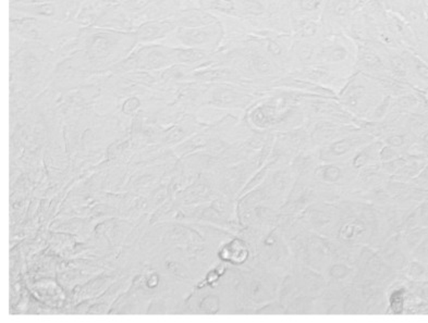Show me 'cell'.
Listing matches in <instances>:
<instances>
[{
	"instance_id": "1",
	"label": "cell",
	"mask_w": 428,
	"mask_h": 323,
	"mask_svg": "<svg viewBox=\"0 0 428 323\" xmlns=\"http://www.w3.org/2000/svg\"><path fill=\"white\" fill-rule=\"evenodd\" d=\"M138 46L134 32L106 27H82L77 47L68 56L73 59L85 78L110 73L117 64Z\"/></svg>"
},
{
	"instance_id": "2",
	"label": "cell",
	"mask_w": 428,
	"mask_h": 323,
	"mask_svg": "<svg viewBox=\"0 0 428 323\" xmlns=\"http://www.w3.org/2000/svg\"><path fill=\"white\" fill-rule=\"evenodd\" d=\"M82 27L74 22H62L41 17H19L9 20L10 36L40 43L56 52L58 59L74 52Z\"/></svg>"
},
{
	"instance_id": "17",
	"label": "cell",
	"mask_w": 428,
	"mask_h": 323,
	"mask_svg": "<svg viewBox=\"0 0 428 323\" xmlns=\"http://www.w3.org/2000/svg\"><path fill=\"white\" fill-rule=\"evenodd\" d=\"M120 1H121V0H120Z\"/></svg>"
},
{
	"instance_id": "11",
	"label": "cell",
	"mask_w": 428,
	"mask_h": 323,
	"mask_svg": "<svg viewBox=\"0 0 428 323\" xmlns=\"http://www.w3.org/2000/svg\"><path fill=\"white\" fill-rule=\"evenodd\" d=\"M217 50L192 48V47H175V64H185L197 71L215 64Z\"/></svg>"
},
{
	"instance_id": "5",
	"label": "cell",
	"mask_w": 428,
	"mask_h": 323,
	"mask_svg": "<svg viewBox=\"0 0 428 323\" xmlns=\"http://www.w3.org/2000/svg\"><path fill=\"white\" fill-rule=\"evenodd\" d=\"M226 29L222 19L220 22L206 27L178 29L163 44L173 47H192V48L217 50L224 43Z\"/></svg>"
},
{
	"instance_id": "10",
	"label": "cell",
	"mask_w": 428,
	"mask_h": 323,
	"mask_svg": "<svg viewBox=\"0 0 428 323\" xmlns=\"http://www.w3.org/2000/svg\"><path fill=\"white\" fill-rule=\"evenodd\" d=\"M320 64V43L293 39L289 54L288 66L299 69Z\"/></svg>"
},
{
	"instance_id": "16",
	"label": "cell",
	"mask_w": 428,
	"mask_h": 323,
	"mask_svg": "<svg viewBox=\"0 0 428 323\" xmlns=\"http://www.w3.org/2000/svg\"><path fill=\"white\" fill-rule=\"evenodd\" d=\"M220 257L222 260L230 261L231 264H240L245 259V250L243 246L240 244L239 241H234L226 245L222 250H220Z\"/></svg>"
},
{
	"instance_id": "7",
	"label": "cell",
	"mask_w": 428,
	"mask_h": 323,
	"mask_svg": "<svg viewBox=\"0 0 428 323\" xmlns=\"http://www.w3.org/2000/svg\"><path fill=\"white\" fill-rule=\"evenodd\" d=\"M357 52L355 59V68L359 72L369 76H387L389 70V48L377 42L357 43Z\"/></svg>"
},
{
	"instance_id": "13",
	"label": "cell",
	"mask_w": 428,
	"mask_h": 323,
	"mask_svg": "<svg viewBox=\"0 0 428 323\" xmlns=\"http://www.w3.org/2000/svg\"><path fill=\"white\" fill-rule=\"evenodd\" d=\"M110 6L105 0H82L74 23L82 27H95Z\"/></svg>"
},
{
	"instance_id": "3",
	"label": "cell",
	"mask_w": 428,
	"mask_h": 323,
	"mask_svg": "<svg viewBox=\"0 0 428 323\" xmlns=\"http://www.w3.org/2000/svg\"><path fill=\"white\" fill-rule=\"evenodd\" d=\"M58 62L56 52L44 45L10 36L11 83L32 84L50 80L54 76Z\"/></svg>"
},
{
	"instance_id": "14",
	"label": "cell",
	"mask_w": 428,
	"mask_h": 323,
	"mask_svg": "<svg viewBox=\"0 0 428 323\" xmlns=\"http://www.w3.org/2000/svg\"><path fill=\"white\" fill-rule=\"evenodd\" d=\"M291 19H320L326 0H287Z\"/></svg>"
},
{
	"instance_id": "15",
	"label": "cell",
	"mask_w": 428,
	"mask_h": 323,
	"mask_svg": "<svg viewBox=\"0 0 428 323\" xmlns=\"http://www.w3.org/2000/svg\"><path fill=\"white\" fill-rule=\"evenodd\" d=\"M201 7L217 17L240 19L239 0H201Z\"/></svg>"
},
{
	"instance_id": "9",
	"label": "cell",
	"mask_w": 428,
	"mask_h": 323,
	"mask_svg": "<svg viewBox=\"0 0 428 323\" xmlns=\"http://www.w3.org/2000/svg\"><path fill=\"white\" fill-rule=\"evenodd\" d=\"M177 29L178 25L175 19L169 17V19L153 20L142 23L134 29V34L138 41V46H140L153 43H163Z\"/></svg>"
},
{
	"instance_id": "4",
	"label": "cell",
	"mask_w": 428,
	"mask_h": 323,
	"mask_svg": "<svg viewBox=\"0 0 428 323\" xmlns=\"http://www.w3.org/2000/svg\"><path fill=\"white\" fill-rule=\"evenodd\" d=\"M175 64V47L163 43L140 45L111 70L110 73L159 71Z\"/></svg>"
},
{
	"instance_id": "6",
	"label": "cell",
	"mask_w": 428,
	"mask_h": 323,
	"mask_svg": "<svg viewBox=\"0 0 428 323\" xmlns=\"http://www.w3.org/2000/svg\"><path fill=\"white\" fill-rule=\"evenodd\" d=\"M357 45L345 33L327 35L320 43V64L338 71L355 66Z\"/></svg>"
},
{
	"instance_id": "8",
	"label": "cell",
	"mask_w": 428,
	"mask_h": 323,
	"mask_svg": "<svg viewBox=\"0 0 428 323\" xmlns=\"http://www.w3.org/2000/svg\"><path fill=\"white\" fill-rule=\"evenodd\" d=\"M359 5V0H326L320 15V22L326 34L345 33Z\"/></svg>"
},
{
	"instance_id": "12",
	"label": "cell",
	"mask_w": 428,
	"mask_h": 323,
	"mask_svg": "<svg viewBox=\"0 0 428 323\" xmlns=\"http://www.w3.org/2000/svg\"><path fill=\"white\" fill-rule=\"evenodd\" d=\"M178 29H191V27H206L220 22V17L209 13L204 8H187L181 9L173 17Z\"/></svg>"
}]
</instances>
